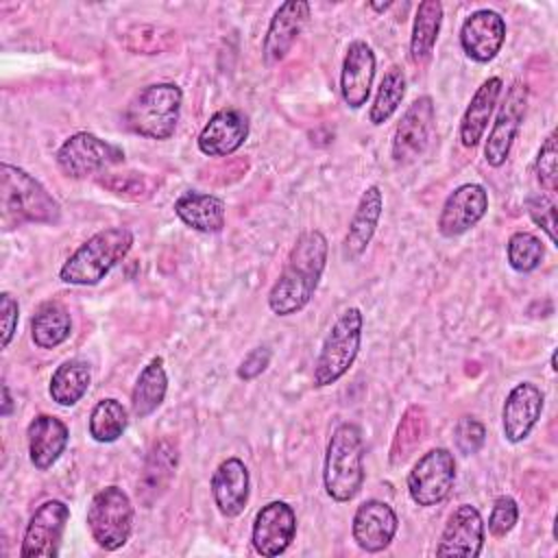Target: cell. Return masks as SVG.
I'll list each match as a JSON object with an SVG mask.
<instances>
[{
    "mask_svg": "<svg viewBox=\"0 0 558 558\" xmlns=\"http://www.w3.org/2000/svg\"><path fill=\"white\" fill-rule=\"evenodd\" d=\"M17 320H20V305L17 301L9 294L2 292L0 294V325H2V349L9 347V342L15 336L17 329Z\"/></svg>",
    "mask_w": 558,
    "mask_h": 558,
    "instance_id": "43",
    "label": "cell"
},
{
    "mask_svg": "<svg viewBox=\"0 0 558 558\" xmlns=\"http://www.w3.org/2000/svg\"><path fill=\"white\" fill-rule=\"evenodd\" d=\"M174 214L194 231L218 233L225 227V203L214 194L183 192L174 201Z\"/></svg>",
    "mask_w": 558,
    "mask_h": 558,
    "instance_id": "27",
    "label": "cell"
},
{
    "mask_svg": "<svg viewBox=\"0 0 558 558\" xmlns=\"http://www.w3.org/2000/svg\"><path fill=\"white\" fill-rule=\"evenodd\" d=\"M13 412V399L9 392V386L2 384V416H9Z\"/></svg>",
    "mask_w": 558,
    "mask_h": 558,
    "instance_id": "44",
    "label": "cell"
},
{
    "mask_svg": "<svg viewBox=\"0 0 558 558\" xmlns=\"http://www.w3.org/2000/svg\"><path fill=\"white\" fill-rule=\"evenodd\" d=\"M504 89V81L499 76H490L486 78L473 94L469 107L464 109V116L460 120V142L464 148H473L480 144V140L484 137V131L490 122L493 109L497 105V98Z\"/></svg>",
    "mask_w": 558,
    "mask_h": 558,
    "instance_id": "26",
    "label": "cell"
},
{
    "mask_svg": "<svg viewBox=\"0 0 558 558\" xmlns=\"http://www.w3.org/2000/svg\"><path fill=\"white\" fill-rule=\"evenodd\" d=\"M381 209H384V194L377 185H371L362 192L360 203L353 211V218L349 222L344 242H342V255L344 259L353 262L357 259L371 244L375 229L379 225L381 218Z\"/></svg>",
    "mask_w": 558,
    "mask_h": 558,
    "instance_id": "24",
    "label": "cell"
},
{
    "mask_svg": "<svg viewBox=\"0 0 558 558\" xmlns=\"http://www.w3.org/2000/svg\"><path fill=\"white\" fill-rule=\"evenodd\" d=\"M163 31H166V28H157V26H140V28H135L137 35H131V33H129V39H133V37L137 39V44L131 46V50L144 52V54H157L159 50L168 48V37L172 35V33L159 35V33H163Z\"/></svg>",
    "mask_w": 558,
    "mask_h": 558,
    "instance_id": "41",
    "label": "cell"
},
{
    "mask_svg": "<svg viewBox=\"0 0 558 558\" xmlns=\"http://www.w3.org/2000/svg\"><path fill=\"white\" fill-rule=\"evenodd\" d=\"M525 107H527V85L523 81H514L506 92V98L497 111V118L484 144V159L488 166L499 168L506 163L512 142L523 122Z\"/></svg>",
    "mask_w": 558,
    "mask_h": 558,
    "instance_id": "11",
    "label": "cell"
},
{
    "mask_svg": "<svg viewBox=\"0 0 558 558\" xmlns=\"http://www.w3.org/2000/svg\"><path fill=\"white\" fill-rule=\"evenodd\" d=\"M270 357H272V355H270V349H268V347H255V349H251V351L244 355V360L240 362V366H238V377L244 379V381H251V379L259 377V375L268 368Z\"/></svg>",
    "mask_w": 558,
    "mask_h": 558,
    "instance_id": "42",
    "label": "cell"
},
{
    "mask_svg": "<svg viewBox=\"0 0 558 558\" xmlns=\"http://www.w3.org/2000/svg\"><path fill=\"white\" fill-rule=\"evenodd\" d=\"M456 482V460L445 447L423 453L408 473V493L416 506L429 508L445 501Z\"/></svg>",
    "mask_w": 558,
    "mask_h": 558,
    "instance_id": "8",
    "label": "cell"
},
{
    "mask_svg": "<svg viewBox=\"0 0 558 558\" xmlns=\"http://www.w3.org/2000/svg\"><path fill=\"white\" fill-rule=\"evenodd\" d=\"M102 187L111 190L113 194L118 196H124V198H133V201H140V198H146L153 194V187H155V181L146 174H137V172H124V174H109V177H102L98 181Z\"/></svg>",
    "mask_w": 558,
    "mask_h": 558,
    "instance_id": "36",
    "label": "cell"
},
{
    "mask_svg": "<svg viewBox=\"0 0 558 558\" xmlns=\"http://www.w3.org/2000/svg\"><path fill=\"white\" fill-rule=\"evenodd\" d=\"M26 438H28V458L33 466L39 471H46L61 458L68 445L70 432L61 418L50 414H37L26 427Z\"/></svg>",
    "mask_w": 558,
    "mask_h": 558,
    "instance_id": "25",
    "label": "cell"
},
{
    "mask_svg": "<svg viewBox=\"0 0 558 558\" xmlns=\"http://www.w3.org/2000/svg\"><path fill=\"white\" fill-rule=\"evenodd\" d=\"M403 96H405V76L397 65H392V68L386 70V74H384V78L377 87L375 100L368 109L371 124L379 126V124L388 122L390 116L399 109Z\"/></svg>",
    "mask_w": 558,
    "mask_h": 558,
    "instance_id": "33",
    "label": "cell"
},
{
    "mask_svg": "<svg viewBox=\"0 0 558 558\" xmlns=\"http://www.w3.org/2000/svg\"><path fill=\"white\" fill-rule=\"evenodd\" d=\"M545 248L534 233L517 231L508 240V264L517 272H532L541 266Z\"/></svg>",
    "mask_w": 558,
    "mask_h": 558,
    "instance_id": "35",
    "label": "cell"
},
{
    "mask_svg": "<svg viewBox=\"0 0 558 558\" xmlns=\"http://www.w3.org/2000/svg\"><path fill=\"white\" fill-rule=\"evenodd\" d=\"M525 207H527V214H530L532 222L538 225L547 233L549 242L554 244L556 242V229H554L556 227V220H554L556 205H554V201L545 194H532V196H527Z\"/></svg>",
    "mask_w": 558,
    "mask_h": 558,
    "instance_id": "40",
    "label": "cell"
},
{
    "mask_svg": "<svg viewBox=\"0 0 558 558\" xmlns=\"http://www.w3.org/2000/svg\"><path fill=\"white\" fill-rule=\"evenodd\" d=\"M442 24V4L438 0H423L416 9L412 37H410V59L416 65L429 61L438 33Z\"/></svg>",
    "mask_w": 558,
    "mask_h": 558,
    "instance_id": "29",
    "label": "cell"
},
{
    "mask_svg": "<svg viewBox=\"0 0 558 558\" xmlns=\"http://www.w3.org/2000/svg\"><path fill=\"white\" fill-rule=\"evenodd\" d=\"M70 508L59 499L44 501L31 517L22 538V558H57Z\"/></svg>",
    "mask_w": 558,
    "mask_h": 558,
    "instance_id": "10",
    "label": "cell"
},
{
    "mask_svg": "<svg viewBox=\"0 0 558 558\" xmlns=\"http://www.w3.org/2000/svg\"><path fill=\"white\" fill-rule=\"evenodd\" d=\"M92 381V371L89 364L83 360H65L59 364L50 377L48 392L54 403L70 408L76 401L83 399Z\"/></svg>",
    "mask_w": 558,
    "mask_h": 558,
    "instance_id": "31",
    "label": "cell"
},
{
    "mask_svg": "<svg viewBox=\"0 0 558 558\" xmlns=\"http://www.w3.org/2000/svg\"><path fill=\"white\" fill-rule=\"evenodd\" d=\"M517 519H519L517 501L510 495H501L493 504V510H490V517H488V532L495 538H501L514 527Z\"/></svg>",
    "mask_w": 558,
    "mask_h": 558,
    "instance_id": "39",
    "label": "cell"
},
{
    "mask_svg": "<svg viewBox=\"0 0 558 558\" xmlns=\"http://www.w3.org/2000/svg\"><path fill=\"white\" fill-rule=\"evenodd\" d=\"M484 440H486V429L475 416L458 418V423L453 427V442L460 453H464V456L477 453L482 449Z\"/></svg>",
    "mask_w": 558,
    "mask_h": 558,
    "instance_id": "38",
    "label": "cell"
},
{
    "mask_svg": "<svg viewBox=\"0 0 558 558\" xmlns=\"http://www.w3.org/2000/svg\"><path fill=\"white\" fill-rule=\"evenodd\" d=\"M399 527V517L390 504L379 499H366L357 506L351 523V534L362 551H384Z\"/></svg>",
    "mask_w": 558,
    "mask_h": 558,
    "instance_id": "14",
    "label": "cell"
},
{
    "mask_svg": "<svg viewBox=\"0 0 558 558\" xmlns=\"http://www.w3.org/2000/svg\"><path fill=\"white\" fill-rule=\"evenodd\" d=\"M373 78H375L373 48L362 39L351 41L340 70V94L344 105L351 109H360L362 105H366L371 96Z\"/></svg>",
    "mask_w": 558,
    "mask_h": 558,
    "instance_id": "19",
    "label": "cell"
},
{
    "mask_svg": "<svg viewBox=\"0 0 558 558\" xmlns=\"http://www.w3.org/2000/svg\"><path fill=\"white\" fill-rule=\"evenodd\" d=\"M543 401L545 399L541 388L530 381H521L508 392L501 410V427L506 440L521 442L530 436L541 418Z\"/></svg>",
    "mask_w": 558,
    "mask_h": 558,
    "instance_id": "21",
    "label": "cell"
},
{
    "mask_svg": "<svg viewBox=\"0 0 558 558\" xmlns=\"http://www.w3.org/2000/svg\"><path fill=\"white\" fill-rule=\"evenodd\" d=\"M488 209V194L480 183H464L456 187L442 203L438 216V231L445 238H456L473 229Z\"/></svg>",
    "mask_w": 558,
    "mask_h": 558,
    "instance_id": "15",
    "label": "cell"
},
{
    "mask_svg": "<svg viewBox=\"0 0 558 558\" xmlns=\"http://www.w3.org/2000/svg\"><path fill=\"white\" fill-rule=\"evenodd\" d=\"M536 179L541 183V187L547 192V194H554L556 187H558V146H556V133L551 131L541 150H538V157H536Z\"/></svg>",
    "mask_w": 558,
    "mask_h": 558,
    "instance_id": "37",
    "label": "cell"
},
{
    "mask_svg": "<svg viewBox=\"0 0 558 558\" xmlns=\"http://www.w3.org/2000/svg\"><path fill=\"white\" fill-rule=\"evenodd\" d=\"M362 327H364V316L357 307H347L344 312L338 314L329 333L325 336V342L314 364L312 379L316 388L331 386L342 375H347V371L353 366L360 353Z\"/></svg>",
    "mask_w": 558,
    "mask_h": 558,
    "instance_id": "6",
    "label": "cell"
},
{
    "mask_svg": "<svg viewBox=\"0 0 558 558\" xmlns=\"http://www.w3.org/2000/svg\"><path fill=\"white\" fill-rule=\"evenodd\" d=\"M427 432V416L421 405H410L397 427L392 447H390V462L399 464L403 462L425 438Z\"/></svg>",
    "mask_w": 558,
    "mask_h": 558,
    "instance_id": "34",
    "label": "cell"
},
{
    "mask_svg": "<svg viewBox=\"0 0 558 558\" xmlns=\"http://www.w3.org/2000/svg\"><path fill=\"white\" fill-rule=\"evenodd\" d=\"M506 41V22L493 9L473 11L460 26V46L464 54L477 63H488L497 57Z\"/></svg>",
    "mask_w": 558,
    "mask_h": 558,
    "instance_id": "16",
    "label": "cell"
},
{
    "mask_svg": "<svg viewBox=\"0 0 558 558\" xmlns=\"http://www.w3.org/2000/svg\"><path fill=\"white\" fill-rule=\"evenodd\" d=\"M87 527L92 538L107 551L126 545L133 532V504L120 486L98 490L87 508Z\"/></svg>",
    "mask_w": 558,
    "mask_h": 558,
    "instance_id": "7",
    "label": "cell"
},
{
    "mask_svg": "<svg viewBox=\"0 0 558 558\" xmlns=\"http://www.w3.org/2000/svg\"><path fill=\"white\" fill-rule=\"evenodd\" d=\"M168 392V375L161 357H153L140 373L133 392H131V410L137 418L150 416L166 399Z\"/></svg>",
    "mask_w": 558,
    "mask_h": 558,
    "instance_id": "28",
    "label": "cell"
},
{
    "mask_svg": "<svg viewBox=\"0 0 558 558\" xmlns=\"http://www.w3.org/2000/svg\"><path fill=\"white\" fill-rule=\"evenodd\" d=\"M177 464H179V449L172 440L161 438L150 447L137 482V497L144 508H150L168 490L174 477Z\"/></svg>",
    "mask_w": 558,
    "mask_h": 558,
    "instance_id": "22",
    "label": "cell"
},
{
    "mask_svg": "<svg viewBox=\"0 0 558 558\" xmlns=\"http://www.w3.org/2000/svg\"><path fill=\"white\" fill-rule=\"evenodd\" d=\"M0 201L4 229L22 222L57 225L61 220V207L52 194L33 174L11 163L0 166Z\"/></svg>",
    "mask_w": 558,
    "mask_h": 558,
    "instance_id": "2",
    "label": "cell"
},
{
    "mask_svg": "<svg viewBox=\"0 0 558 558\" xmlns=\"http://www.w3.org/2000/svg\"><path fill=\"white\" fill-rule=\"evenodd\" d=\"M183 92L174 83H153L140 89L124 111L131 133L148 140H168L177 131Z\"/></svg>",
    "mask_w": 558,
    "mask_h": 558,
    "instance_id": "5",
    "label": "cell"
},
{
    "mask_svg": "<svg viewBox=\"0 0 558 558\" xmlns=\"http://www.w3.org/2000/svg\"><path fill=\"white\" fill-rule=\"evenodd\" d=\"M327 264V240L318 229L303 231L288 253L279 279L268 292V307L277 316L301 312L314 296Z\"/></svg>",
    "mask_w": 558,
    "mask_h": 558,
    "instance_id": "1",
    "label": "cell"
},
{
    "mask_svg": "<svg viewBox=\"0 0 558 558\" xmlns=\"http://www.w3.org/2000/svg\"><path fill=\"white\" fill-rule=\"evenodd\" d=\"M484 547V521L475 506L460 504L447 519L436 556H466L475 558Z\"/></svg>",
    "mask_w": 558,
    "mask_h": 558,
    "instance_id": "17",
    "label": "cell"
},
{
    "mask_svg": "<svg viewBox=\"0 0 558 558\" xmlns=\"http://www.w3.org/2000/svg\"><path fill=\"white\" fill-rule=\"evenodd\" d=\"M310 17V4L303 0H290L283 2L266 31L264 44H262V57L266 65H275L288 57L294 41L299 39L305 22Z\"/></svg>",
    "mask_w": 558,
    "mask_h": 558,
    "instance_id": "18",
    "label": "cell"
},
{
    "mask_svg": "<svg viewBox=\"0 0 558 558\" xmlns=\"http://www.w3.org/2000/svg\"><path fill=\"white\" fill-rule=\"evenodd\" d=\"M122 161V148L87 131L70 135L57 150V166L70 179H85Z\"/></svg>",
    "mask_w": 558,
    "mask_h": 558,
    "instance_id": "9",
    "label": "cell"
},
{
    "mask_svg": "<svg viewBox=\"0 0 558 558\" xmlns=\"http://www.w3.org/2000/svg\"><path fill=\"white\" fill-rule=\"evenodd\" d=\"M296 534V514L286 501H268L253 521L251 541L259 556L272 558L283 554Z\"/></svg>",
    "mask_w": 558,
    "mask_h": 558,
    "instance_id": "13",
    "label": "cell"
},
{
    "mask_svg": "<svg viewBox=\"0 0 558 558\" xmlns=\"http://www.w3.org/2000/svg\"><path fill=\"white\" fill-rule=\"evenodd\" d=\"M248 469L240 458L222 460L211 475V497L218 512L227 519L242 514L251 493Z\"/></svg>",
    "mask_w": 558,
    "mask_h": 558,
    "instance_id": "23",
    "label": "cell"
},
{
    "mask_svg": "<svg viewBox=\"0 0 558 558\" xmlns=\"http://www.w3.org/2000/svg\"><path fill=\"white\" fill-rule=\"evenodd\" d=\"M70 333H72L70 312L57 301L41 303L31 318V336L39 349H54L61 342H65Z\"/></svg>",
    "mask_w": 558,
    "mask_h": 558,
    "instance_id": "30",
    "label": "cell"
},
{
    "mask_svg": "<svg viewBox=\"0 0 558 558\" xmlns=\"http://www.w3.org/2000/svg\"><path fill=\"white\" fill-rule=\"evenodd\" d=\"M248 137V118L233 107L218 109L198 133V150L207 157H229Z\"/></svg>",
    "mask_w": 558,
    "mask_h": 558,
    "instance_id": "20",
    "label": "cell"
},
{
    "mask_svg": "<svg viewBox=\"0 0 558 558\" xmlns=\"http://www.w3.org/2000/svg\"><path fill=\"white\" fill-rule=\"evenodd\" d=\"M436 109L429 96H418L401 116L392 135V161L399 166L412 163L423 155L434 131Z\"/></svg>",
    "mask_w": 558,
    "mask_h": 558,
    "instance_id": "12",
    "label": "cell"
},
{
    "mask_svg": "<svg viewBox=\"0 0 558 558\" xmlns=\"http://www.w3.org/2000/svg\"><path fill=\"white\" fill-rule=\"evenodd\" d=\"M133 246L126 227H107L87 238L61 266L59 279L72 286H96L120 264Z\"/></svg>",
    "mask_w": 558,
    "mask_h": 558,
    "instance_id": "3",
    "label": "cell"
},
{
    "mask_svg": "<svg viewBox=\"0 0 558 558\" xmlns=\"http://www.w3.org/2000/svg\"><path fill=\"white\" fill-rule=\"evenodd\" d=\"M325 490L333 501H351L364 484V440L355 423H340L327 442Z\"/></svg>",
    "mask_w": 558,
    "mask_h": 558,
    "instance_id": "4",
    "label": "cell"
},
{
    "mask_svg": "<svg viewBox=\"0 0 558 558\" xmlns=\"http://www.w3.org/2000/svg\"><path fill=\"white\" fill-rule=\"evenodd\" d=\"M368 7H371V9H373V11H379V13H381V11H386V9H390V7H392V2H384V4H377V2H371V4H368Z\"/></svg>",
    "mask_w": 558,
    "mask_h": 558,
    "instance_id": "45",
    "label": "cell"
},
{
    "mask_svg": "<svg viewBox=\"0 0 558 558\" xmlns=\"http://www.w3.org/2000/svg\"><path fill=\"white\" fill-rule=\"evenodd\" d=\"M129 425L126 408L118 399H102L94 405L89 414V436L96 442L118 440Z\"/></svg>",
    "mask_w": 558,
    "mask_h": 558,
    "instance_id": "32",
    "label": "cell"
}]
</instances>
